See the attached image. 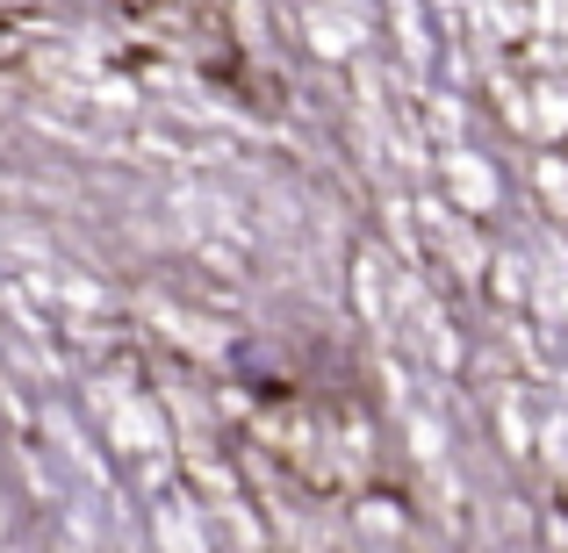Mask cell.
Here are the masks:
<instances>
[]
</instances>
